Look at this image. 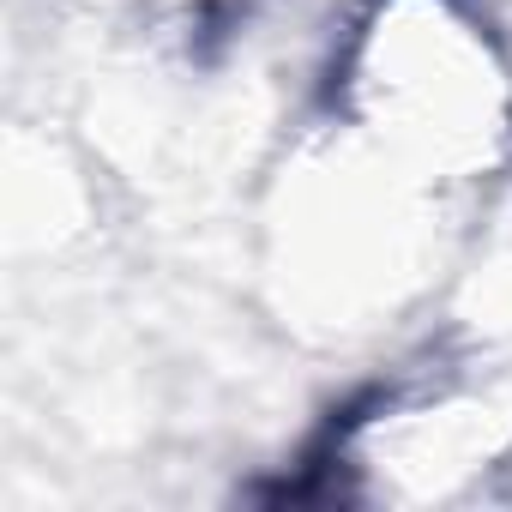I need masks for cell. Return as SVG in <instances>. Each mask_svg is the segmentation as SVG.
Instances as JSON below:
<instances>
[{"label": "cell", "mask_w": 512, "mask_h": 512, "mask_svg": "<svg viewBox=\"0 0 512 512\" xmlns=\"http://www.w3.org/2000/svg\"><path fill=\"white\" fill-rule=\"evenodd\" d=\"M338 121L392 187L464 193L512 157V67L464 0H374L338 61Z\"/></svg>", "instance_id": "obj_1"}]
</instances>
